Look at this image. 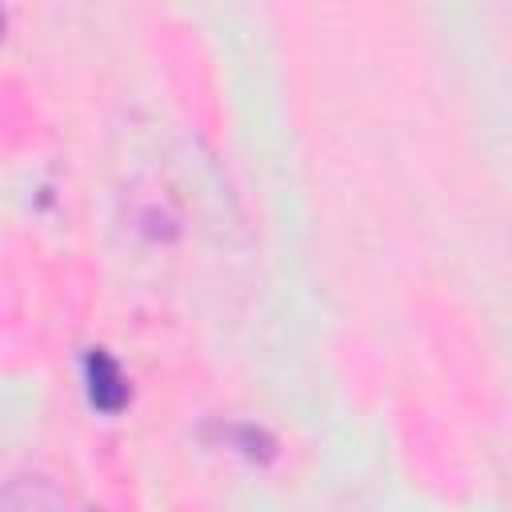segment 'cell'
<instances>
[{
    "instance_id": "6da1fadb",
    "label": "cell",
    "mask_w": 512,
    "mask_h": 512,
    "mask_svg": "<svg viewBox=\"0 0 512 512\" xmlns=\"http://www.w3.org/2000/svg\"><path fill=\"white\" fill-rule=\"evenodd\" d=\"M0 24H4V16H0Z\"/></svg>"
}]
</instances>
